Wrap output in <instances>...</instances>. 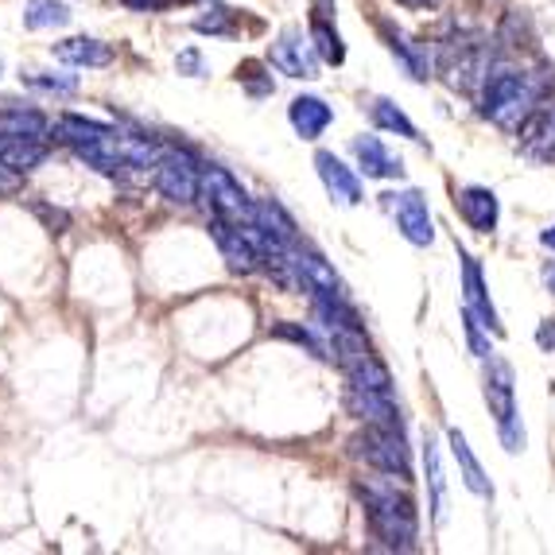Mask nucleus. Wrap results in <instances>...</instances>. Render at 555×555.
Listing matches in <instances>:
<instances>
[{
  "mask_svg": "<svg viewBox=\"0 0 555 555\" xmlns=\"http://www.w3.org/2000/svg\"><path fill=\"white\" fill-rule=\"evenodd\" d=\"M389 481H365L361 486V501H365V517H370L373 537L385 540V547L392 552H412L416 547V505L404 490H397L392 474H385Z\"/></svg>",
  "mask_w": 555,
  "mask_h": 555,
  "instance_id": "obj_1",
  "label": "nucleus"
},
{
  "mask_svg": "<svg viewBox=\"0 0 555 555\" xmlns=\"http://www.w3.org/2000/svg\"><path fill=\"white\" fill-rule=\"evenodd\" d=\"M540 102V86L520 70H501V75L486 78L481 90V117H490L501 129H513L532 113Z\"/></svg>",
  "mask_w": 555,
  "mask_h": 555,
  "instance_id": "obj_2",
  "label": "nucleus"
},
{
  "mask_svg": "<svg viewBox=\"0 0 555 555\" xmlns=\"http://www.w3.org/2000/svg\"><path fill=\"white\" fill-rule=\"evenodd\" d=\"M486 404H490L493 420H498L505 451H525V427H520L517 397H513V365L505 358H493V353L486 361Z\"/></svg>",
  "mask_w": 555,
  "mask_h": 555,
  "instance_id": "obj_3",
  "label": "nucleus"
},
{
  "mask_svg": "<svg viewBox=\"0 0 555 555\" xmlns=\"http://www.w3.org/2000/svg\"><path fill=\"white\" fill-rule=\"evenodd\" d=\"M350 454L361 459L365 466H373L377 474H392L400 481L412 478V459H408L404 431H397V427L365 424V431H358L350 439Z\"/></svg>",
  "mask_w": 555,
  "mask_h": 555,
  "instance_id": "obj_4",
  "label": "nucleus"
},
{
  "mask_svg": "<svg viewBox=\"0 0 555 555\" xmlns=\"http://www.w3.org/2000/svg\"><path fill=\"white\" fill-rule=\"evenodd\" d=\"M198 198L206 203L210 218H225L233 225H249L253 222V198L245 195V186L225 171V167H203V186H198Z\"/></svg>",
  "mask_w": 555,
  "mask_h": 555,
  "instance_id": "obj_5",
  "label": "nucleus"
},
{
  "mask_svg": "<svg viewBox=\"0 0 555 555\" xmlns=\"http://www.w3.org/2000/svg\"><path fill=\"white\" fill-rule=\"evenodd\" d=\"M203 186V164L195 152L186 149H164L156 159V191L176 206H191Z\"/></svg>",
  "mask_w": 555,
  "mask_h": 555,
  "instance_id": "obj_6",
  "label": "nucleus"
},
{
  "mask_svg": "<svg viewBox=\"0 0 555 555\" xmlns=\"http://www.w3.org/2000/svg\"><path fill=\"white\" fill-rule=\"evenodd\" d=\"M269 63L287 78H319V63H323V59H319L311 36H304V28L292 24V28L280 31V39L272 43Z\"/></svg>",
  "mask_w": 555,
  "mask_h": 555,
  "instance_id": "obj_7",
  "label": "nucleus"
},
{
  "mask_svg": "<svg viewBox=\"0 0 555 555\" xmlns=\"http://www.w3.org/2000/svg\"><path fill=\"white\" fill-rule=\"evenodd\" d=\"M385 206L397 218V230L404 233V241L412 245H431L436 241V225H431V210H427V198L420 191H400V195H385Z\"/></svg>",
  "mask_w": 555,
  "mask_h": 555,
  "instance_id": "obj_8",
  "label": "nucleus"
},
{
  "mask_svg": "<svg viewBox=\"0 0 555 555\" xmlns=\"http://www.w3.org/2000/svg\"><path fill=\"white\" fill-rule=\"evenodd\" d=\"M210 233H214V241H218L222 257L230 260L233 272L249 276V272L260 269V249L245 225H233V222H225V218H210Z\"/></svg>",
  "mask_w": 555,
  "mask_h": 555,
  "instance_id": "obj_9",
  "label": "nucleus"
},
{
  "mask_svg": "<svg viewBox=\"0 0 555 555\" xmlns=\"http://www.w3.org/2000/svg\"><path fill=\"white\" fill-rule=\"evenodd\" d=\"M346 408H350V416L365 420V424L397 427V431H404V424H400L397 397H392V392L361 389V385H346Z\"/></svg>",
  "mask_w": 555,
  "mask_h": 555,
  "instance_id": "obj_10",
  "label": "nucleus"
},
{
  "mask_svg": "<svg viewBox=\"0 0 555 555\" xmlns=\"http://www.w3.org/2000/svg\"><path fill=\"white\" fill-rule=\"evenodd\" d=\"M459 260H463V311L478 319L490 334H501L498 311H493V299H490V292H486V280H481L478 260L466 257V253H459Z\"/></svg>",
  "mask_w": 555,
  "mask_h": 555,
  "instance_id": "obj_11",
  "label": "nucleus"
},
{
  "mask_svg": "<svg viewBox=\"0 0 555 555\" xmlns=\"http://www.w3.org/2000/svg\"><path fill=\"white\" fill-rule=\"evenodd\" d=\"M315 167H319V179H323V186H326V195H331L334 203H343V206L361 203V179L353 176V167H346L334 152H319Z\"/></svg>",
  "mask_w": 555,
  "mask_h": 555,
  "instance_id": "obj_12",
  "label": "nucleus"
},
{
  "mask_svg": "<svg viewBox=\"0 0 555 555\" xmlns=\"http://www.w3.org/2000/svg\"><path fill=\"white\" fill-rule=\"evenodd\" d=\"M459 214L466 218L470 230L493 233L498 230V218H501L498 195H493L490 186H466V191H459Z\"/></svg>",
  "mask_w": 555,
  "mask_h": 555,
  "instance_id": "obj_13",
  "label": "nucleus"
},
{
  "mask_svg": "<svg viewBox=\"0 0 555 555\" xmlns=\"http://www.w3.org/2000/svg\"><path fill=\"white\" fill-rule=\"evenodd\" d=\"M47 159V144L39 137H20V132H0V164L12 167L16 176H28Z\"/></svg>",
  "mask_w": 555,
  "mask_h": 555,
  "instance_id": "obj_14",
  "label": "nucleus"
},
{
  "mask_svg": "<svg viewBox=\"0 0 555 555\" xmlns=\"http://www.w3.org/2000/svg\"><path fill=\"white\" fill-rule=\"evenodd\" d=\"M287 120H292V129H296L304 140H319L326 129H331L334 109L323 102V98H315V93H304V98H296V102H292Z\"/></svg>",
  "mask_w": 555,
  "mask_h": 555,
  "instance_id": "obj_15",
  "label": "nucleus"
},
{
  "mask_svg": "<svg viewBox=\"0 0 555 555\" xmlns=\"http://www.w3.org/2000/svg\"><path fill=\"white\" fill-rule=\"evenodd\" d=\"M253 225H257L264 237H272L276 245H296L299 233L296 222H292V214L276 203V198H253Z\"/></svg>",
  "mask_w": 555,
  "mask_h": 555,
  "instance_id": "obj_16",
  "label": "nucleus"
},
{
  "mask_svg": "<svg viewBox=\"0 0 555 555\" xmlns=\"http://www.w3.org/2000/svg\"><path fill=\"white\" fill-rule=\"evenodd\" d=\"M353 156H358L361 171L370 179H400L404 176V159L392 156L377 137H358L353 140Z\"/></svg>",
  "mask_w": 555,
  "mask_h": 555,
  "instance_id": "obj_17",
  "label": "nucleus"
},
{
  "mask_svg": "<svg viewBox=\"0 0 555 555\" xmlns=\"http://www.w3.org/2000/svg\"><path fill=\"white\" fill-rule=\"evenodd\" d=\"M51 132H55L59 144H66V149H86V144H98L102 137H109L113 125H102V120H90V117H78V113H63V117L51 125Z\"/></svg>",
  "mask_w": 555,
  "mask_h": 555,
  "instance_id": "obj_18",
  "label": "nucleus"
},
{
  "mask_svg": "<svg viewBox=\"0 0 555 555\" xmlns=\"http://www.w3.org/2000/svg\"><path fill=\"white\" fill-rule=\"evenodd\" d=\"M51 55H55L59 63H70V66H109L113 47L102 43V39L75 36V39H63V43L51 47Z\"/></svg>",
  "mask_w": 555,
  "mask_h": 555,
  "instance_id": "obj_19",
  "label": "nucleus"
},
{
  "mask_svg": "<svg viewBox=\"0 0 555 555\" xmlns=\"http://www.w3.org/2000/svg\"><path fill=\"white\" fill-rule=\"evenodd\" d=\"M447 439H451V454H454V463H459V470H463L466 490L478 493V498H493V486L486 481V470H481L478 454L470 451V443H466L463 431H459V427H451V431H447Z\"/></svg>",
  "mask_w": 555,
  "mask_h": 555,
  "instance_id": "obj_20",
  "label": "nucleus"
},
{
  "mask_svg": "<svg viewBox=\"0 0 555 555\" xmlns=\"http://www.w3.org/2000/svg\"><path fill=\"white\" fill-rule=\"evenodd\" d=\"M70 4L63 0H28L24 4V28L28 31H43V28H66L70 24Z\"/></svg>",
  "mask_w": 555,
  "mask_h": 555,
  "instance_id": "obj_21",
  "label": "nucleus"
},
{
  "mask_svg": "<svg viewBox=\"0 0 555 555\" xmlns=\"http://www.w3.org/2000/svg\"><path fill=\"white\" fill-rule=\"evenodd\" d=\"M311 43H315V51H319L323 63H331V66L346 63V43H343V36L331 28V20H323V16L311 20Z\"/></svg>",
  "mask_w": 555,
  "mask_h": 555,
  "instance_id": "obj_22",
  "label": "nucleus"
},
{
  "mask_svg": "<svg viewBox=\"0 0 555 555\" xmlns=\"http://www.w3.org/2000/svg\"><path fill=\"white\" fill-rule=\"evenodd\" d=\"M424 466H427V486H431V517H436V525H443L447 486H443V466H439V451L431 439H427V447H424Z\"/></svg>",
  "mask_w": 555,
  "mask_h": 555,
  "instance_id": "obj_23",
  "label": "nucleus"
},
{
  "mask_svg": "<svg viewBox=\"0 0 555 555\" xmlns=\"http://www.w3.org/2000/svg\"><path fill=\"white\" fill-rule=\"evenodd\" d=\"M370 117H373V125L377 129H385V132H397V137H408V140H420L416 137V125L404 117V113L397 109V105L389 102V98H377V102L370 105Z\"/></svg>",
  "mask_w": 555,
  "mask_h": 555,
  "instance_id": "obj_24",
  "label": "nucleus"
},
{
  "mask_svg": "<svg viewBox=\"0 0 555 555\" xmlns=\"http://www.w3.org/2000/svg\"><path fill=\"white\" fill-rule=\"evenodd\" d=\"M269 334H272V338H284V343L304 346V350H311L315 358H331V353H326V346L319 343V338L311 331H307V326H299V323H276Z\"/></svg>",
  "mask_w": 555,
  "mask_h": 555,
  "instance_id": "obj_25",
  "label": "nucleus"
},
{
  "mask_svg": "<svg viewBox=\"0 0 555 555\" xmlns=\"http://www.w3.org/2000/svg\"><path fill=\"white\" fill-rule=\"evenodd\" d=\"M24 82L36 86V90H51V93H75L78 90L75 75H43V70H31V75H24Z\"/></svg>",
  "mask_w": 555,
  "mask_h": 555,
  "instance_id": "obj_26",
  "label": "nucleus"
},
{
  "mask_svg": "<svg viewBox=\"0 0 555 555\" xmlns=\"http://www.w3.org/2000/svg\"><path fill=\"white\" fill-rule=\"evenodd\" d=\"M117 4L129 12H167L179 9V4H195V0H117Z\"/></svg>",
  "mask_w": 555,
  "mask_h": 555,
  "instance_id": "obj_27",
  "label": "nucleus"
},
{
  "mask_svg": "<svg viewBox=\"0 0 555 555\" xmlns=\"http://www.w3.org/2000/svg\"><path fill=\"white\" fill-rule=\"evenodd\" d=\"M179 70H186V75H203V59H198V51H183V55H179Z\"/></svg>",
  "mask_w": 555,
  "mask_h": 555,
  "instance_id": "obj_28",
  "label": "nucleus"
},
{
  "mask_svg": "<svg viewBox=\"0 0 555 555\" xmlns=\"http://www.w3.org/2000/svg\"><path fill=\"white\" fill-rule=\"evenodd\" d=\"M20 186V176L12 171V167L0 164V195H9V191H16Z\"/></svg>",
  "mask_w": 555,
  "mask_h": 555,
  "instance_id": "obj_29",
  "label": "nucleus"
},
{
  "mask_svg": "<svg viewBox=\"0 0 555 555\" xmlns=\"http://www.w3.org/2000/svg\"><path fill=\"white\" fill-rule=\"evenodd\" d=\"M540 346H544V350H555V319H547L544 326H540Z\"/></svg>",
  "mask_w": 555,
  "mask_h": 555,
  "instance_id": "obj_30",
  "label": "nucleus"
},
{
  "mask_svg": "<svg viewBox=\"0 0 555 555\" xmlns=\"http://www.w3.org/2000/svg\"><path fill=\"white\" fill-rule=\"evenodd\" d=\"M331 12H334V0H315V16L331 20Z\"/></svg>",
  "mask_w": 555,
  "mask_h": 555,
  "instance_id": "obj_31",
  "label": "nucleus"
},
{
  "mask_svg": "<svg viewBox=\"0 0 555 555\" xmlns=\"http://www.w3.org/2000/svg\"><path fill=\"white\" fill-rule=\"evenodd\" d=\"M397 4H404V9H431L439 0H397Z\"/></svg>",
  "mask_w": 555,
  "mask_h": 555,
  "instance_id": "obj_32",
  "label": "nucleus"
},
{
  "mask_svg": "<svg viewBox=\"0 0 555 555\" xmlns=\"http://www.w3.org/2000/svg\"><path fill=\"white\" fill-rule=\"evenodd\" d=\"M544 284H547V292H555V260H547V269H544Z\"/></svg>",
  "mask_w": 555,
  "mask_h": 555,
  "instance_id": "obj_33",
  "label": "nucleus"
},
{
  "mask_svg": "<svg viewBox=\"0 0 555 555\" xmlns=\"http://www.w3.org/2000/svg\"><path fill=\"white\" fill-rule=\"evenodd\" d=\"M540 241H544L547 249H555V230H544V233H540Z\"/></svg>",
  "mask_w": 555,
  "mask_h": 555,
  "instance_id": "obj_34",
  "label": "nucleus"
}]
</instances>
